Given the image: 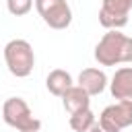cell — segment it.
I'll return each mask as SVG.
<instances>
[{"label":"cell","mask_w":132,"mask_h":132,"mask_svg":"<svg viewBox=\"0 0 132 132\" xmlns=\"http://www.w3.org/2000/svg\"><path fill=\"white\" fill-rule=\"evenodd\" d=\"M95 60L103 66L132 62V37H128L116 29L107 31L95 47Z\"/></svg>","instance_id":"obj_1"},{"label":"cell","mask_w":132,"mask_h":132,"mask_svg":"<svg viewBox=\"0 0 132 132\" xmlns=\"http://www.w3.org/2000/svg\"><path fill=\"white\" fill-rule=\"evenodd\" d=\"M2 118L8 126L16 128L19 132H39L41 122L31 113L29 105L21 97H10L2 105Z\"/></svg>","instance_id":"obj_2"},{"label":"cell","mask_w":132,"mask_h":132,"mask_svg":"<svg viewBox=\"0 0 132 132\" xmlns=\"http://www.w3.org/2000/svg\"><path fill=\"white\" fill-rule=\"evenodd\" d=\"M4 60H6L8 70L14 76H19V78L29 76L33 70V64H35L31 43L25 39H10L4 45Z\"/></svg>","instance_id":"obj_3"},{"label":"cell","mask_w":132,"mask_h":132,"mask_svg":"<svg viewBox=\"0 0 132 132\" xmlns=\"http://www.w3.org/2000/svg\"><path fill=\"white\" fill-rule=\"evenodd\" d=\"M35 6L52 29H66L72 21V10L66 0H35Z\"/></svg>","instance_id":"obj_4"},{"label":"cell","mask_w":132,"mask_h":132,"mask_svg":"<svg viewBox=\"0 0 132 132\" xmlns=\"http://www.w3.org/2000/svg\"><path fill=\"white\" fill-rule=\"evenodd\" d=\"M132 8V0H101L99 23L105 29H122L128 25V12Z\"/></svg>","instance_id":"obj_5"},{"label":"cell","mask_w":132,"mask_h":132,"mask_svg":"<svg viewBox=\"0 0 132 132\" xmlns=\"http://www.w3.org/2000/svg\"><path fill=\"white\" fill-rule=\"evenodd\" d=\"M99 124L109 132H120L122 128L132 124V101H118L113 105H107L101 116Z\"/></svg>","instance_id":"obj_6"},{"label":"cell","mask_w":132,"mask_h":132,"mask_svg":"<svg viewBox=\"0 0 132 132\" xmlns=\"http://www.w3.org/2000/svg\"><path fill=\"white\" fill-rule=\"evenodd\" d=\"M105 85H107V76H105V72L99 70V68H85V70L78 74V87H80L89 97L103 93Z\"/></svg>","instance_id":"obj_7"},{"label":"cell","mask_w":132,"mask_h":132,"mask_svg":"<svg viewBox=\"0 0 132 132\" xmlns=\"http://www.w3.org/2000/svg\"><path fill=\"white\" fill-rule=\"evenodd\" d=\"M111 95L120 101H132V66H122L111 78Z\"/></svg>","instance_id":"obj_8"},{"label":"cell","mask_w":132,"mask_h":132,"mask_svg":"<svg viewBox=\"0 0 132 132\" xmlns=\"http://www.w3.org/2000/svg\"><path fill=\"white\" fill-rule=\"evenodd\" d=\"M45 85H47V91H50L52 95L62 97V95L72 87V76H70L66 70H62V68H54V70L47 74Z\"/></svg>","instance_id":"obj_9"},{"label":"cell","mask_w":132,"mask_h":132,"mask_svg":"<svg viewBox=\"0 0 132 132\" xmlns=\"http://www.w3.org/2000/svg\"><path fill=\"white\" fill-rule=\"evenodd\" d=\"M62 101H64V107L70 111V113H74V111H78V109H85V107H89V103H91V99H89V95L76 85H72L64 95H62Z\"/></svg>","instance_id":"obj_10"},{"label":"cell","mask_w":132,"mask_h":132,"mask_svg":"<svg viewBox=\"0 0 132 132\" xmlns=\"http://www.w3.org/2000/svg\"><path fill=\"white\" fill-rule=\"evenodd\" d=\"M93 124H95V113L91 111V107H85V109L70 113V128L74 132H89V128Z\"/></svg>","instance_id":"obj_11"},{"label":"cell","mask_w":132,"mask_h":132,"mask_svg":"<svg viewBox=\"0 0 132 132\" xmlns=\"http://www.w3.org/2000/svg\"><path fill=\"white\" fill-rule=\"evenodd\" d=\"M6 6H8V10H10V14L23 16V14H27V12L31 10L33 0H6Z\"/></svg>","instance_id":"obj_12"},{"label":"cell","mask_w":132,"mask_h":132,"mask_svg":"<svg viewBox=\"0 0 132 132\" xmlns=\"http://www.w3.org/2000/svg\"><path fill=\"white\" fill-rule=\"evenodd\" d=\"M89 132H109V130H105V128H103V126H101L99 122H95V124H93V126L89 128Z\"/></svg>","instance_id":"obj_13"}]
</instances>
